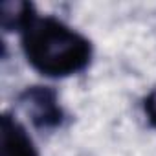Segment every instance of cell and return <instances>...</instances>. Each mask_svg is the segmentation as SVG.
Segmentation results:
<instances>
[{
  "label": "cell",
  "mask_w": 156,
  "mask_h": 156,
  "mask_svg": "<svg viewBox=\"0 0 156 156\" xmlns=\"http://www.w3.org/2000/svg\"><path fill=\"white\" fill-rule=\"evenodd\" d=\"M19 35L28 64L50 79H64L85 72L94 57L90 39L53 15L35 11Z\"/></svg>",
  "instance_id": "cell-1"
},
{
  "label": "cell",
  "mask_w": 156,
  "mask_h": 156,
  "mask_svg": "<svg viewBox=\"0 0 156 156\" xmlns=\"http://www.w3.org/2000/svg\"><path fill=\"white\" fill-rule=\"evenodd\" d=\"M17 105L37 130H57L66 121V110L53 87H26L17 96Z\"/></svg>",
  "instance_id": "cell-2"
},
{
  "label": "cell",
  "mask_w": 156,
  "mask_h": 156,
  "mask_svg": "<svg viewBox=\"0 0 156 156\" xmlns=\"http://www.w3.org/2000/svg\"><path fill=\"white\" fill-rule=\"evenodd\" d=\"M0 156H41L26 127L9 112L0 118Z\"/></svg>",
  "instance_id": "cell-3"
},
{
  "label": "cell",
  "mask_w": 156,
  "mask_h": 156,
  "mask_svg": "<svg viewBox=\"0 0 156 156\" xmlns=\"http://www.w3.org/2000/svg\"><path fill=\"white\" fill-rule=\"evenodd\" d=\"M35 11V6L26 0L2 2L0 4V26L4 31H20Z\"/></svg>",
  "instance_id": "cell-4"
},
{
  "label": "cell",
  "mask_w": 156,
  "mask_h": 156,
  "mask_svg": "<svg viewBox=\"0 0 156 156\" xmlns=\"http://www.w3.org/2000/svg\"><path fill=\"white\" fill-rule=\"evenodd\" d=\"M141 108H143V114H145V118H147V123H149L152 129H156V88L151 90V92L143 98Z\"/></svg>",
  "instance_id": "cell-5"
}]
</instances>
